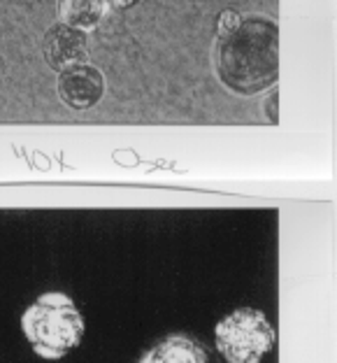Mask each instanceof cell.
<instances>
[{"label":"cell","instance_id":"obj_5","mask_svg":"<svg viewBox=\"0 0 337 363\" xmlns=\"http://www.w3.org/2000/svg\"><path fill=\"white\" fill-rule=\"evenodd\" d=\"M137 363H212L207 347L188 333H170L147 350Z\"/></svg>","mask_w":337,"mask_h":363},{"label":"cell","instance_id":"obj_4","mask_svg":"<svg viewBox=\"0 0 337 363\" xmlns=\"http://www.w3.org/2000/svg\"><path fill=\"white\" fill-rule=\"evenodd\" d=\"M56 91H59L61 103L68 105L70 110H88L103 101L105 77L96 65L81 63L61 72Z\"/></svg>","mask_w":337,"mask_h":363},{"label":"cell","instance_id":"obj_8","mask_svg":"<svg viewBox=\"0 0 337 363\" xmlns=\"http://www.w3.org/2000/svg\"><path fill=\"white\" fill-rule=\"evenodd\" d=\"M105 3L117 7V10H128V7H133L137 0H105Z\"/></svg>","mask_w":337,"mask_h":363},{"label":"cell","instance_id":"obj_3","mask_svg":"<svg viewBox=\"0 0 337 363\" xmlns=\"http://www.w3.org/2000/svg\"><path fill=\"white\" fill-rule=\"evenodd\" d=\"M88 40L84 30H77L65 23H56L42 38V59L56 72H65L75 65L86 63Z\"/></svg>","mask_w":337,"mask_h":363},{"label":"cell","instance_id":"obj_2","mask_svg":"<svg viewBox=\"0 0 337 363\" xmlns=\"http://www.w3.org/2000/svg\"><path fill=\"white\" fill-rule=\"evenodd\" d=\"M277 345V331L258 308H235L215 326V347L226 363H263Z\"/></svg>","mask_w":337,"mask_h":363},{"label":"cell","instance_id":"obj_1","mask_svg":"<svg viewBox=\"0 0 337 363\" xmlns=\"http://www.w3.org/2000/svg\"><path fill=\"white\" fill-rule=\"evenodd\" d=\"M21 331L40 359L61 361L84 340L86 321L68 294L47 291L23 310Z\"/></svg>","mask_w":337,"mask_h":363},{"label":"cell","instance_id":"obj_6","mask_svg":"<svg viewBox=\"0 0 337 363\" xmlns=\"http://www.w3.org/2000/svg\"><path fill=\"white\" fill-rule=\"evenodd\" d=\"M105 7V0H59V16L65 26L91 30L103 21Z\"/></svg>","mask_w":337,"mask_h":363},{"label":"cell","instance_id":"obj_7","mask_svg":"<svg viewBox=\"0 0 337 363\" xmlns=\"http://www.w3.org/2000/svg\"><path fill=\"white\" fill-rule=\"evenodd\" d=\"M242 26V16L233 12V10H226V12H221L219 14V38H228V35H233V33Z\"/></svg>","mask_w":337,"mask_h":363}]
</instances>
